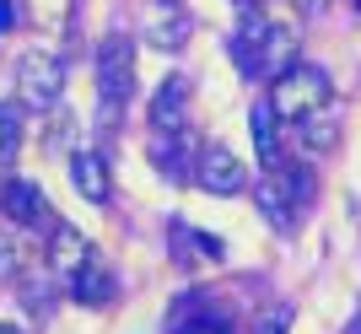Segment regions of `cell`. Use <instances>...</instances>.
Listing matches in <instances>:
<instances>
[{
	"label": "cell",
	"mask_w": 361,
	"mask_h": 334,
	"mask_svg": "<svg viewBox=\"0 0 361 334\" xmlns=\"http://www.w3.org/2000/svg\"><path fill=\"white\" fill-rule=\"evenodd\" d=\"M130 97H135V44L124 32H108L97 44V119L108 130L124 124Z\"/></svg>",
	"instance_id": "1"
},
{
	"label": "cell",
	"mask_w": 361,
	"mask_h": 334,
	"mask_svg": "<svg viewBox=\"0 0 361 334\" xmlns=\"http://www.w3.org/2000/svg\"><path fill=\"white\" fill-rule=\"evenodd\" d=\"M270 103H275V113H281V119L302 124V119H313V113H324V108L334 103V81H329V70H318V65L297 60L291 70H281V76H275Z\"/></svg>",
	"instance_id": "2"
},
{
	"label": "cell",
	"mask_w": 361,
	"mask_h": 334,
	"mask_svg": "<svg viewBox=\"0 0 361 334\" xmlns=\"http://www.w3.org/2000/svg\"><path fill=\"white\" fill-rule=\"evenodd\" d=\"M16 97H22V108H32V113H54L60 97H65V60L49 54V49L22 54V65H16Z\"/></svg>",
	"instance_id": "3"
},
{
	"label": "cell",
	"mask_w": 361,
	"mask_h": 334,
	"mask_svg": "<svg viewBox=\"0 0 361 334\" xmlns=\"http://www.w3.org/2000/svg\"><path fill=\"white\" fill-rule=\"evenodd\" d=\"M189 97H195V87H189V76H162V87L151 92L146 103V124L157 140H183L189 135Z\"/></svg>",
	"instance_id": "4"
},
{
	"label": "cell",
	"mask_w": 361,
	"mask_h": 334,
	"mask_svg": "<svg viewBox=\"0 0 361 334\" xmlns=\"http://www.w3.org/2000/svg\"><path fill=\"white\" fill-rule=\"evenodd\" d=\"M0 211H6V221L11 227H22V232H54L60 227V216H54V205L44 199V189L32 178H6L0 183Z\"/></svg>",
	"instance_id": "5"
},
{
	"label": "cell",
	"mask_w": 361,
	"mask_h": 334,
	"mask_svg": "<svg viewBox=\"0 0 361 334\" xmlns=\"http://www.w3.org/2000/svg\"><path fill=\"white\" fill-rule=\"evenodd\" d=\"M140 32H146L151 49L178 54V49L189 44V32H195V11H189L183 0H146V6H140Z\"/></svg>",
	"instance_id": "6"
},
{
	"label": "cell",
	"mask_w": 361,
	"mask_h": 334,
	"mask_svg": "<svg viewBox=\"0 0 361 334\" xmlns=\"http://www.w3.org/2000/svg\"><path fill=\"white\" fill-rule=\"evenodd\" d=\"M195 183L205 189V194H216V199H238L243 189H248V167H243V156L226 151V146H200Z\"/></svg>",
	"instance_id": "7"
},
{
	"label": "cell",
	"mask_w": 361,
	"mask_h": 334,
	"mask_svg": "<svg viewBox=\"0 0 361 334\" xmlns=\"http://www.w3.org/2000/svg\"><path fill=\"white\" fill-rule=\"evenodd\" d=\"M270 27H275V22L259 11V0H243V6H238L226 54H232V65H238L243 76H259V49H264V38H270Z\"/></svg>",
	"instance_id": "8"
},
{
	"label": "cell",
	"mask_w": 361,
	"mask_h": 334,
	"mask_svg": "<svg viewBox=\"0 0 361 334\" xmlns=\"http://www.w3.org/2000/svg\"><path fill=\"white\" fill-rule=\"evenodd\" d=\"M92 259H97V254H92V243L71 227V221H60V227L49 232V270L60 275V286L81 270V264H92Z\"/></svg>",
	"instance_id": "9"
},
{
	"label": "cell",
	"mask_w": 361,
	"mask_h": 334,
	"mask_svg": "<svg viewBox=\"0 0 361 334\" xmlns=\"http://www.w3.org/2000/svg\"><path fill=\"white\" fill-rule=\"evenodd\" d=\"M65 297H71V302H81V307H108L114 297H119V280H114V270H108V264H97V259H92V264H81V270L65 280Z\"/></svg>",
	"instance_id": "10"
},
{
	"label": "cell",
	"mask_w": 361,
	"mask_h": 334,
	"mask_svg": "<svg viewBox=\"0 0 361 334\" xmlns=\"http://www.w3.org/2000/svg\"><path fill=\"white\" fill-rule=\"evenodd\" d=\"M71 183L81 189V199H92V205H103L108 199V167L97 151H71Z\"/></svg>",
	"instance_id": "11"
},
{
	"label": "cell",
	"mask_w": 361,
	"mask_h": 334,
	"mask_svg": "<svg viewBox=\"0 0 361 334\" xmlns=\"http://www.w3.org/2000/svg\"><path fill=\"white\" fill-rule=\"evenodd\" d=\"M248 119H254V146H259V162L270 167H281V130H275V119H281V113H275V103L270 97H264V103H254V113H248Z\"/></svg>",
	"instance_id": "12"
},
{
	"label": "cell",
	"mask_w": 361,
	"mask_h": 334,
	"mask_svg": "<svg viewBox=\"0 0 361 334\" xmlns=\"http://www.w3.org/2000/svg\"><path fill=\"white\" fill-rule=\"evenodd\" d=\"M291 65H297V32L275 22L270 38H264V49H259V76H281Z\"/></svg>",
	"instance_id": "13"
},
{
	"label": "cell",
	"mask_w": 361,
	"mask_h": 334,
	"mask_svg": "<svg viewBox=\"0 0 361 334\" xmlns=\"http://www.w3.org/2000/svg\"><path fill=\"white\" fill-rule=\"evenodd\" d=\"M254 199H259V211L270 216V227H281V232H291V221H297V205L286 199V189H281V178H264V183H254Z\"/></svg>",
	"instance_id": "14"
},
{
	"label": "cell",
	"mask_w": 361,
	"mask_h": 334,
	"mask_svg": "<svg viewBox=\"0 0 361 334\" xmlns=\"http://www.w3.org/2000/svg\"><path fill=\"white\" fill-rule=\"evenodd\" d=\"M297 135H302V151H329L334 146V135H340V113H334V103L324 108V113H313V119H302L297 124Z\"/></svg>",
	"instance_id": "15"
},
{
	"label": "cell",
	"mask_w": 361,
	"mask_h": 334,
	"mask_svg": "<svg viewBox=\"0 0 361 334\" xmlns=\"http://www.w3.org/2000/svg\"><path fill=\"white\" fill-rule=\"evenodd\" d=\"M22 156V103H0V167Z\"/></svg>",
	"instance_id": "16"
},
{
	"label": "cell",
	"mask_w": 361,
	"mask_h": 334,
	"mask_svg": "<svg viewBox=\"0 0 361 334\" xmlns=\"http://www.w3.org/2000/svg\"><path fill=\"white\" fill-rule=\"evenodd\" d=\"M275 178H281V189H286V199L291 205H297V216L307 211V205H313V173H307V167H275Z\"/></svg>",
	"instance_id": "17"
},
{
	"label": "cell",
	"mask_w": 361,
	"mask_h": 334,
	"mask_svg": "<svg viewBox=\"0 0 361 334\" xmlns=\"http://www.w3.org/2000/svg\"><path fill=\"white\" fill-rule=\"evenodd\" d=\"M291 329V307L281 302V307H264V313H259L254 318V334H286Z\"/></svg>",
	"instance_id": "18"
},
{
	"label": "cell",
	"mask_w": 361,
	"mask_h": 334,
	"mask_svg": "<svg viewBox=\"0 0 361 334\" xmlns=\"http://www.w3.org/2000/svg\"><path fill=\"white\" fill-rule=\"evenodd\" d=\"M22 275V248L11 237H0V280H16Z\"/></svg>",
	"instance_id": "19"
},
{
	"label": "cell",
	"mask_w": 361,
	"mask_h": 334,
	"mask_svg": "<svg viewBox=\"0 0 361 334\" xmlns=\"http://www.w3.org/2000/svg\"><path fill=\"white\" fill-rule=\"evenodd\" d=\"M302 16H318V11H329V0H291Z\"/></svg>",
	"instance_id": "20"
},
{
	"label": "cell",
	"mask_w": 361,
	"mask_h": 334,
	"mask_svg": "<svg viewBox=\"0 0 361 334\" xmlns=\"http://www.w3.org/2000/svg\"><path fill=\"white\" fill-rule=\"evenodd\" d=\"M0 334H22V329H11V323H0Z\"/></svg>",
	"instance_id": "21"
},
{
	"label": "cell",
	"mask_w": 361,
	"mask_h": 334,
	"mask_svg": "<svg viewBox=\"0 0 361 334\" xmlns=\"http://www.w3.org/2000/svg\"><path fill=\"white\" fill-rule=\"evenodd\" d=\"M345 334H361V318H356V323H350V329H345Z\"/></svg>",
	"instance_id": "22"
}]
</instances>
